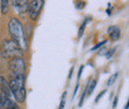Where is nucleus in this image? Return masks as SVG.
Returning a JSON list of instances; mask_svg holds the SVG:
<instances>
[{
    "label": "nucleus",
    "mask_w": 129,
    "mask_h": 109,
    "mask_svg": "<svg viewBox=\"0 0 129 109\" xmlns=\"http://www.w3.org/2000/svg\"><path fill=\"white\" fill-rule=\"evenodd\" d=\"M79 83L76 85V88H75V91H74V95H73V97H75V95H76V93H77V91H78V89H79Z\"/></svg>",
    "instance_id": "aec40b11"
},
{
    "label": "nucleus",
    "mask_w": 129,
    "mask_h": 109,
    "mask_svg": "<svg viewBox=\"0 0 129 109\" xmlns=\"http://www.w3.org/2000/svg\"><path fill=\"white\" fill-rule=\"evenodd\" d=\"M117 77H118V72H115L114 75H112L110 78H109V79L107 80V85L108 86H110V85H112L113 83L115 82V80H116V78H117Z\"/></svg>",
    "instance_id": "f8f14e48"
},
{
    "label": "nucleus",
    "mask_w": 129,
    "mask_h": 109,
    "mask_svg": "<svg viewBox=\"0 0 129 109\" xmlns=\"http://www.w3.org/2000/svg\"><path fill=\"white\" fill-rule=\"evenodd\" d=\"M8 29H9L10 36L12 38V41L22 51H27L28 44H27V40H26L24 29L21 22L16 18H11L8 24Z\"/></svg>",
    "instance_id": "f257e3e1"
},
{
    "label": "nucleus",
    "mask_w": 129,
    "mask_h": 109,
    "mask_svg": "<svg viewBox=\"0 0 129 109\" xmlns=\"http://www.w3.org/2000/svg\"><path fill=\"white\" fill-rule=\"evenodd\" d=\"M96 85V80H92V81H89L88 83V86H87V93L91 94V92L93 91L94 87Z\"/></svg>",
    "instance_id": "9b49d317"
},
{
    "label": "nucleus",
    "mask_w": 129,
    "mask_h": 109,
    "mask_svg": "<svg viewBox=\"0 0 129 109\" xmlns=\"http://www.w3.org/2000/svg\"><path fill=\"white\" fill-rule=\"evenodd\" d=\"M44 5V1L43 0H33L31 2H29V14L32 20H36L38 18V16L40 14L42 8Z\"/></svg>",
    "instance_id": "39448f33"
},
{
    "label": "nucleus",
    "mask_w": 129,
    "mask_h": 109,
    "mask_svg": "<svg viewBox=\"0 0 129 109\" xmlns=\"http://www.w3.org/2000/svg\"><path fill=\"white\" fill-rule=\"evenodd\" d=\"M0 90H1L2 93L7 95L8 97L11 96V91H10V88H9V84L5 80V78H2V77H0Z\"/></svg>",
    "instance_id": "6e6552de"
},
{
    "label": "nucleus",
    "mask_w": 129,
    "mask_h": 109,
    "mask_svg": "<svg viewBox=\"0 0 129 109\" xmlns=\"http://www.w3.org/2000/svg\"><path fill=\"white\" fill-rule=\"evenodd\" d=\"M11 3L18 13H25L29 10V2L27 0H13Z\"/></svg>",
    "instance_id": "423d86ee"
},
{
    "label": "nucleus",
    "mask_w": 129,
    "mask_h": 109,
    "mask_svg": "<svg viewBox=\"0 0 129 109\" xmlns=\"http://www.w3.org/2000/svg\"><path fill=\"white\" fill-rule=\"evenodd\" d=\"M9 88L17 102H23L26 98V88L24 84V78H12L10 80Z\"/></svg>",
    "instance_id": "f03ea898"
},
{
    "label": "nucleus",
    "mask_w": 129,
    "mask_h": 109,
    "mask_svg": "<svg viewBox=\"0 0 129 109\" xmlns=\"http://www.w3.org/2000/svg\"><path fill=\"white\" fill-rule=\"evenodd\" d=\"M9 11V1L2 0L1 1V12L2 14H7Z\"/></svg>",
    "instance_id": "9d476101"
},
{
    "label": "nucleus",
    "mask_w": 129,
    "mask_h": 109,
    "mask_svg": "<svg viewBox=\"0 0 129 109\" xmlns=\"http://www.w3.org/2000/svg\"><path fill=\"white\" fill-rule=\"evenodd\" d=\"M108 35L111 41H117L120 38V30L119 28L115 27V26H111L108 28Z\"/></svg>",
    "instance_id": "1a4fd4ad"
},
{
    "label": "nucleus",
    "mask_w": 129,
    "mask_h": 109,
    "mask_svg": "<svg viewBox=\"0 0 129 109\" xmlns=\"http://www.w3.org/2000/svg\"><path fill=\"white\" fill-rule=\"evenodd\" d=\"M14 105V103L11 101L10 97L1 92L0 95V109H10Z\"/></svg>",
    "instance_id": "0eeeda50"
},
{
    "label": "nucleus",
    "mask_w": 129,
    "mask_h": 109,
    "mask_svg": "<svg viewBox=\"0 0 129 109\" xmlns=\"http://www.w3.org/2000/svg\"><path fill=\"white\" fill-rule=\"evenodd\" d=\"M117 102H118V98H117V97H115V98H114V101H113V104H112V108L113 109L116 107V105H117Z\"/></svg>",
    "instance_id": "6ab92c4d"
},
{
    "label": "nucleus",
    "mask_w": 129,
    "mask_h": 109,
    "mask_svg": "<svg viewBox=\"0 0 129 109\" xmlns=\"http://www.w3.org/2000/svg\"><path fill=\"white\" fill-rule=\"evenodd\" d=\"M105 92H106V90H102V91H101V93L98 94V95L96 96V98H95V102H98V100H99V99L102 97V95L105 93Z\"/></svg>",
    "instance_id": "f3484780"
},
{
    "label": "nucleus",
    "mask_w": 129,
    "mask_h": 109,
    "mask_svg": "<svg viewBox=\"0 0 129 109\" xmlns=\"http://www.w3.org/2000/svg\"><path fill=\"white\" fill-rule=\"evenodd\" d=\"M125 109H128V102L126 103V106H125Z\"/></svg>",
    "instance_id": "b1692460"
},
{
    "label": "nucleus",
    "mask_w": 129,
    "mask_h": 109,
    "mask_svg": "<svg viewBox=\"0 0 129 109\" xmlns=\"http://www.w3.org/2000/svg\"><path fill=\"white\" fill-rule=\"evenodd\" d=\"M105 43H106V41H102V42H100L99 44H97L96 46H94V47L92 48V49H91V51H94V50H96V49H98V48H100L101 46H103Z\"/></svg>",
    "instance_id": "dca6fc26"
},
{
    "label": "nucleus",
    "mask_w": 129,
    "mask_h": 109,
    "mask_svg": "<svg viewBox=\"0 0 129 109\" xmlns=\"http://www.w3.org/2000/svg\"><path fill=\"white\" fill-rule=\"evenodd\" d=\"M73 70H74V67H72V68H71V70H70V75H69V78H72V74H73Z\"/></svg>",
    "instance_id": "4be33fe9"
},
{
    "label": "nucleus",
    "mask_w": 129,
    "mask_h": 109,
    "mask_svg": "<svg viewBox=\"0 0 129 109\" xmlns=\"http://www.w3.org/2000/svg\"><path fill=\"white\" fill-rule=\"evenodd\" d=\"M66 95H67V92L64 91V93H63V96H62V101H61V103H60V107L59 109H64V103H66Z\"/></svg>",
    "instance_id": "2eb2a0df"
},
{
    "label": "nucleus",
    "mask_w": 129,
    "mask_h": 109,
    "mask_svg": "<svg viewBox=\"0 0 129 109\" xmlns=\"http://www.w3.org/2000/svg\"><path fill=\"white\" fill-rule=\"evenodd\" d=\"M1 54L4 58L12 60L14 58H22L23 53L13 41H4L1 45Z\"/></svg>",
    "instance_id": "7ed1b4c3"
},
{
    "label": "nucleus",
    "mask_w": 129,
    "mask_h": 109,
    "mask_svg": "<svg viewBox=\"0 0 129 109\" xmlns=\"http://www.w3.org/2000/svg\"><path fill=\"white\" fill-rule=\"evenodd\" d=\"M87 86H88V84L86 85V87H85L83 93H82V95H81V101H80V103H79V106H80V107H81V105H82V103H83V101H84V98H85V96H86V94H87Z\"/></svg>",
    "instance_id": "4468645a"
},
{
    "label": "nucleus",
    "mask_w": 129,
    "mask_h": 109,
    "mask_svg": "<svg viewBox=\"0 0 129 109\" xmlns=\"http://www.w3.org/2000/svg\"><path fill=\"white\" fill-rule=\"evenodd\" d=\"M9 70L13 78H24L26 65L22 58H14L9 62Z\"/></svg>",
    "instance_id": "20e7f679"
},
{
    "label": "nucleus",
    "mask_w": 129,
    "mask_h": 109,
    "mask_svg": "<svg viewBox=\"0 0 129 109\" xmlns=\"http://www.w3.org/2000/svg\"><path fill=\"white\" fill-rule=\"evenodd\" d=\"M88 20L89 19H86L82 24H81V28H80V31H79V38H81V36H82V34H83V32H84V29H85V26H86V24H87V22H88Z\"/></svg>",
    "instance_id": "ddd939ff"
},
{
    "label": "nucleus",
    "mask_w": 129,
    "mask_h": 109,
    "mask_svg": "<svg viewBox=\"0 0 129 109\" xmlns=\"http://www.w3.org/2000/svg\"><path fill=\"white\" fill-rule=\"evenodd\" d=\"M10 109H20V108H19V107L17 106L16 104H14V105H13V106H12V107H11Z\"/></svg>",
    "instance_id": "5701e85b"
},
{
    "label": "nucleus",
    "mask_w": 129,
    "mask_h": 109,
    "mask_svg": "<svg viewBox=\"0 0 129 109\" xmlns=\"http://www.w3.org/2000/svg\"><path fill=\"white\" fill-rule=\"evenodd\" d=\"M82 69H83V65H81V68H80V70H79V76H78V78H81V72H82Z\"/></svg>",
    "instance_id": "412c9836"
},
{
    "label": "nucleus",
    "mask_w": 129,
    "mask_h": 109,
    "mask_svg": "<svg viewBox=\"0 0 129 109\" xmlns=\"http://www.w3.org/2000/svg\"><path fill=\"white\" fill-rule=\"evenodd\" d=\"M84 5H85V3L81 1V2H78L76 6H77V8H78V9H81V8H82V7L84 6Z\"/></svg>",
    "instance_id": "a211bd4d"
}]
</instances>
